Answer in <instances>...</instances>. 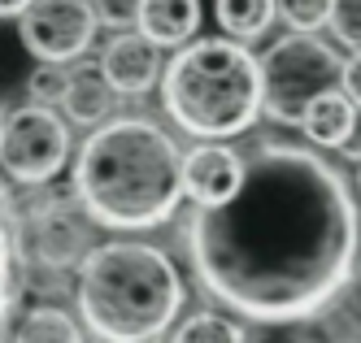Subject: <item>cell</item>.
I'll list each match as a JSON object with an SVG mask.
<instances>
[{"label":"cell","mask_w":361,"mask_h":343,"mask_svg":"<svg viewBox=\"0 0 361 343\" xmlns=\"http://www.w3.org/2000/svg\"><path fill=\"white\" fill-rule=\"evenodd\" d=\"M70 161V126L53 104H22L5 118V139H0V170L22 187H44L53 182Z\"/></svg>","instance_id":"6"},{"label":"cell","mask_w":361,"mask_h":343,"mask_svg":"<svg viewBox=\"0 0 361 343\" xmlns=\"http://www.w3.org/2000/svg\"><path fill=\"white\" fill-rule=\"evenodd\" d=\"M92 0H31L18 13V39L39 61H74L96 39Z\"/></svg>","instance_id":"7"},{"label":"cell","mask_w":361,"mask_h":343,"mask_svg":"<svg viewBox=\"0 0 361 343\" xmlns=\"http://www.w3.org/2000/svg\"><path fill=\"white\" fill-rule=\"evenodd\" d=\"M340 87L348 92V100L361 109V48H353V57L344 61V78H340Z\"/></svg>","instance_id":"22"},{"label":"cell","mask_w":361,"mask_h":343,"mask_svg":"<svg viewBox=\"0 0 361 343\" xmlns=\"http://www.w3.org/2000/svg\"><path fill=\"white\" fill-rule=\"evenodd\" d=\"M214 18L231 39H262L279 18V0H214Z\"/></svg>","instance_id":"14"},{"label":"cell","mask_w":361,"mask_h":343,"mask_svg":"<svg viewBox=\"0 0 361 343\" xmlns=\"http://www.w3.org/2000/svg\"><path fill=\"white\" fill-rule=\"evenodd\" d=\"M170 343H244V330L222 313H192Z\"/></svg>","instance_id":"17"},{"label":"cell","mask_w":361,"mask_h":343,"mask_svg":"<svg viewBox=\"0 0 361 343\" xmlns=\"http://www.w3.org/2000/svg\"><path fill=\"white\" fill-rule=\"evenodd\" d=\"M66 87H70V70H66L61 61H44V66H35L31 78H27V96H31L35 104H61V100H66Z\"/></svg>","instance_id":"18"},{"label":"cell","mask_w":361,"mask_h":343,"mask_svg":"<svg viewBox=\"0 0 361 343\" xmlns=\"http://www.w3.org/2000/svg\"><path fill=\"white\" fill-rule=\"evenodd\" d=\"M331 9L335 0H279V18L292 31H322V26H331Z\"/></svg>","instance_id":"19"},{"label":"cell","mask_w":361,"mask_h":343,"mask_svg":"<svg viewBox=\"0 0 361 343\" xmlns=\"http://www.w3.org/2000/svg\"><path fill=\"white\" fill-rule=\"evenodd\" d=\"M27 5H31V0H0V18H18Z\"/></svg>","instance_id":"24"},{"label":"cell","mask_w":361,"mask_h":343,"mask_svg":"<svg viewBox=\"0 0 361 343\" xmlns=\"http://www.w3.org/2000/svg\"><path fill=\"white\" fill-rule=\"evenodd\" d=\"M244 182V156L218 139H204L183 156V187L196 204H222Z\"/></svg>","instance_id":"8"},{"label":"cell","mask_w":361,"mask_h":343,"mask_svg":"<svg viewBox=\"0 0 361 343\" xmlns=\"http://www.w3.org/2000/svg\"><path fill=\"white\" fill-rule=\"evenodd\" d=\"M13 343H83V330H79V322H74L66 308L39 304V308H31L27 318L18 322Z\"/></svg>","instance_id":"15"},{"label":"cell","mask_w":361,"mask_h":343,"mask_svg":"<svg viewBox=\"0 0 361 343\" xmlns=\"http://www.w3.org/2000/svg\"><path fill=\"white\" fill-rule=\"evenodd\" d=\"M74 196L87 218L114 230H152L174 218L183 187V152L161 126L114 118L96 126L74 161Z\"/></svg>","instance_id":"2"},{"label":"cell","mask_w":361,"mask_h":343,"mask_svg":"<svg viewBox=\"0 0 361 343\" xmlns=\"http://www.w3.org/2000/svg\"><path fill=\"white\" fill-rule=\"evenodd\" d=\"M144 343H161V335H157V339H144Z\"/></svg>","instance_id":"27"},{"label":"cell","mask_w":361,"mask_h":343,"mask_svg":"<svg viewBox=\"0 0 361 343\" xmlns=\"http://www.w3.org/2000/svg\"><path fill=\"white\" fill-rule=\"evenodd\" d=\"M331 31L344 48H361V0H335Z\"/></svg>","instance_id":"20"},{"label":"cell","mask_w":361,"mask_h":343,"mask_svg":"<svg viewBox=\"0 0 361 343\" xmlns=\"http://www.w3.org/2000/svg\"><path fill=\"white\" fill-rule=\"evenodd\" d=\"M100 70L118 96H144L161 74V52L144 31H122L100 52Z\"/></svg>","instance_id":"9"},{"label":"cell","mask_w":361,"mask_h":343,"mask_svg":"<svg viewBox=\"0 0 361 343\" xmlns=\"http://www.w3.org/2000/svg\"><path fill=\"white\" fill-rule=\"evenodd\" d=\"M353 122H357V104L348 100L344 87H335V92H326V96H318L309 104L300 130L309 135V144H318V148H340L348 139Z\"/></svg>","instance_id":"13"},{"label":"cell","mask_w":361,"mask_h":343,"mask_svg":"<svg viewBox=\"0 0 361 343\" xmlns=\"http://www.w3.org/2000/svg\"><path fill=\"white\" fill-rule=\"evenodd\" d=\"M188 252L218 304L266 326L305 322L353 282L361 213L340 170L318 152L266 144L244 156L235 196L196 204Z\"/></svg>","instance_id":"1"},{"label":"cell","mask_w":361,"mask_h":343,"mask_svg":"<svg viewBox=\"0 0 361 343\" xmlns=\"http://www.w3.org/2000/svg\"><path fill=\"white\" fill-rule=\"evenodd\" d=\"M79 313L105 343L157 339L183 308V274L152 244L109 239L79 266Z\"/></svg>","instance_id":"3"},{"label":"cell","mask_w":361,"mask_h":343,"mask_svg":"<svg viewBox=\"0 0 361 343\" xmlns=\"http://www.w3.org/2000/svg\"><path fill=\"white\" fill-rule=\"evenodd\" d=\"M353 343H361V339H353Z\"/></svg>","instance_id":"28"},{"label":"cell","mask_w":361,"mask_h":343,"mask_svg":"<svg viewBox=\"0 0 361 343\" xmlns=\"http://www.w3.org/2000/svg\"><path fill=\"white\" fill-rule=\"evenodd\" d=\"M344 78V57L314 31H292L262 57V109L279 126H300L309 104L335 92Z\"/></svg>","instance_id":"5"},{"label":"cell","mask_w":361,"mask_h":343,"mask_svg":"<svg viewBox=\"0 0 361 343\" xmlns=\"http://www.w3.org/2000/svg\"><path fill=\"white\" fill-rule=\"evenodd\" d=\"M114 83L105 78V70L96 66H79V70H70V87H66V100H61V109L70 122H79V126H96V122H105L109 109H114Z\"/></svg>","instance_id":"12"},{"label":"cell","mask_w":361,"mask_h":343,"mask_svg":"<svg viewBox=\"0 0 361 343\" xmlns=\"http://www.w3.org/2000/svg\"><path fill=\"white\" fill-rule=\"evenodd\" d=\"M13 300H18V235H13L9 200L0 196V335H5Z\"/></svg>","instance_id":"16"},{"label":"cell","mask_w":361,"mask_h":343,"mask_svg":"<svg viewBox=\"0 0 361 343\" xmlns=\"http://www.w3.org/2000/svg\"><path fill=\"white\" fill-rule=\"evenodd\" d=\"M96 18L109 22V26H135L140 0H96Z\"/></svg>","instance_id":"21"},{"label":"cell","mask_w":361,"mask_h":343,"mask_svg":"<svg viewBox=\"0 0 361 343\" xmlns=\"http://www.w3.org/2000/svg\"><path fill=\"white\" fill-rule=\"evenodd\" d=\"M357 196H361V166H357Z\"/></svg>","instance_id":"25"},{"label":"cell","mask_w":361,"mask_h":343,"mask_svg":"<svg viewBox=\"0 0 361 343\" xmlns=\"http://www.w3.org/2000/svg\"><path fill=\"white\" fill-rule=\"evenodd\" d=\"M135 31L157 48H183L200 31V0H140Z\"/></svg>","instance_id":"10"},{"label":"cell","mask_w":361,"mask_h":343,"mask_svg":"<svg viewBox=\"0 0 361 343\" xmlns=\"http://www.w3.org/2000/svg\"><path fill=\"white\" fill-rule=\"evenodd\" d=\"M83 244H87V230H83V222L70 218V208L48 204L39 213V222H35V261L39 266H48V270L74 266Z\"/></svg>","instance_id":"11"},{"label":"cell","mask_w":361,"mask_h":343,"mask_svg":"<svg viewBox=\"0 0 361 343\" xmlns=\"http://www.w3.org/2000/svg\"><path fill=\"white\" fill-rule=\"evenodd\" d=\"M0 139H5V118H0Z\"/></svg>","instance_id":"26"},{"label":"cell","mask_w":361,"mask_h":343,"mask_svg":"<svg viewBox=\"0 0 361 343\" xmlns=\"http://www.w3.org/2000/svg\"><path fill=\"white\" fill-rule=\"evenodd\" d=\"M161 100L174 126L196 139H235L262 118V57L244 39H192L161 74Z\"/></svg>","instance_id":"4"},{"label":"cell","mask_w":361,"mask_h":343,"mask_svg":"<svg viewBox=\"0 0 361 343\" xmlns=\"http://www.w3.org/2000/svg\"><path fill=\"white\" fill-rule=\"evenodd\" d=\"M340 152L348 156V161H357V166H361V113H357V122H353V130H348V139L340 144Z\"/></svg>","instance_id":"23"}]
</instances>
